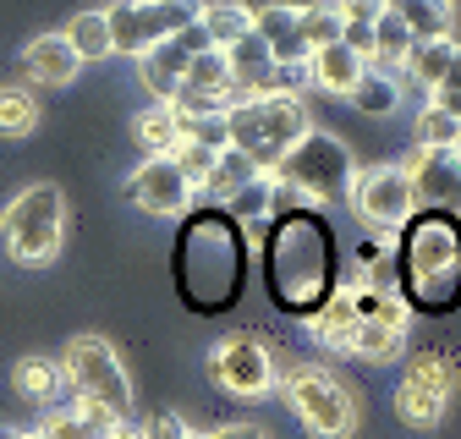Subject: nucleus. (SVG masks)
<instances>
[{"mask_svg": "<svg viewBox=\"0 0 461 439\" xmlns=\"http://www.w3.org/2000/svg\"><path fill=\"white\" fill-rule=\"evenodd\" d=\"M264 274H269V291L285 313L313 318L340 286V253H335V231L319 209H285L264 226Z\"/></svg>", "mask_w": 461, "mask_h": 439, "instance_id": "obj_1", "label": "nucleus"}, {"mask_svg": "<svg viewBox=\"0 0 461 439\" xmlns=\"http://www.w3.org/2000/svg\"><path fill=\"white\" fill-rule=\"evenodd\" d=\"M248 237L242 226H230L225 209L209 203L187 220V231L176 242V286L187 297L193 313H225L230 302L242 297V281H248Z\"/></svg>", "mask_w": 461, "mask_h": 439, "instance_id": "obj_2", "label": "nucleus"}, {"mask_svg": "<svg viewBox=\"0 0 461 439\" xmlns=\"http://www.w3.org/2000/svg\"><path fill=\"white\" fill-rule=\"evenodd\" d=\"M395 291L418 313H445L461 302V220L412 209L395 242Z\"/></svg>", "mask_w": 461, "mask_h": 439, "instance_id": "obj_3", "label": "nucleus"}, {"mask_svg": "<svg viewBox=\"0 0 461 439\" xmlns=\"http://www.w3.org/2000/svg\"><path fill=\"white\" fill-rule=\"evenodd\" d=\"M352 176H357L352 148H346L335 132L308 127L303 143H292V148L280 154V165H275L269 182H280L285 193H297L303 209H319V214H324L330 203H346V198H352Z\"/></svg>", "mask_w": 461, "mask_h": 439, "instance_id": "obj_4", "label": "nucleus"}, {"mask_svg": "<svg viewBox=\"0 0 461 439\" xmlns=\"http://www.w3.org/2000/svg\"><path fill=\"white\" fill-rule=\"evenodd\" d=\"M225 132H230V148H242L264 176H275L280 154L308 138V104L303 99H248L225 116Z\"/></svg>", "mask_w": 461, "mask_h": 439, "instance_id": "obj_5", "label": "nucleus"}, {"mask_svg": "<svg viewBox=\"0 0 461 439\" xmlns=\"http://www.w3.org/2000/svg\"><path fill=\"white\" fill-rule=\"evenodd\" d=\"M67 237V198L61 187H23L6 209H0V247H6L17 264H50L61 253Z\"/></svg>", "mask_w": 461, "mask_h": 439, "instance_id": "obj_6", "label": "nucleus"}, {"mask_svg": "<svg viewBox=\"0 0 461 439\" xmlns=\"http://www.w3.org/2000/svg\"><path fill=\"white\" fill-rule=\"evenodd\" d=\"M55 363H61V379L72 384L77 396H88V401L110 407L115 417H127V412H132V384H127V368H122V357H115V346H110L104 336H72V341H67V352L55 357Z\"/></svg>", "mask_w": 461, "mask_h": 439, "instance_id": "obj_7", "label": "nucleus"}, {"mask_svg": "<svg viewBox=\"0 0 461 439\" xmlns=\"http://www.w3.org/2000/svg\"><path fill=\"white\" fill-rule=\"evenodd\" d=\"M285 407L297 412V423L313 439H352V428H357V401L346 396V384L308 363L285 373Z\"/></svg>", "mask_w": 461, "mask_h": 439, "instance_id": "obj_8", "label": "nucleus"}, {"mask_svg": "<svg viewBox=\"0 0 461 439\" xmlns=\"http://www.w3.org/2000/svg\"><path fill=\"white\" fill-rule=\"evenodd\" d=\"M198 22V6H104V28H110V55H149L165 39H182Z\"/></svg>", "mask_w": 461, "mask_h": 439, "instance_id": "obj_9", "label": "nucleus"}, {"mask_svg": "<svg viewBox=\"0 0 461 439\" xmlns=\"http://www.w3.org/2000/svg\"><path fill=\"white\" fill-rule=\"evenodd\" d=\"M456 384H461V373H456L450 357L418 352V357H407V373H401V384H395V412L412 428H434L445 417L450 396H456Z\"/></svg>", "mask_w": 461, "mask_h": 439, "instance_id": "obj_10", "label": "nucleus"}, {"mask_svg": "<svg viewBox=\"0 0 461 439\" xmlns=\"http://www.w3.org/2000/svg\"><path fill=\"white\" fill-rule=\"evenodd\" d=\"M346 203H352L379 237H395L412 220V209H418L412 182L401 176V165H368V171H357L352 176V198H346Z\"/></svg>", "mask_w": 461, "mask_h": 439, "instance_id": "obj_11", "label": "nucleus"}, {"mask_svg": "<svg viewBox=\"0 0 461 439\" xmlns=\"http://www.w3.org/2000/svg\"><path fill=\"white\" fill-rule=\"evenodd\" d=\"M209 379L220 384V390L230 396H269L275 390V363H269V346L258 336H248V329H237V336H225L209 346Z\"/></svg>", "mask_w": 461, "mask_h": 439, "instance_id": "obj_12", "label": "nucleus"}, {"mask_svg": "<svg viewBox=\"0 0 461 439\" xmlns=\"http://www.w3.org/2000/svg\"><path fill=\"white\" fill-rule=\"evenodd\" d=\"M401 176L412 182L418 209L461 220V154L456 148H412L407 159H401Z\"/></svg>", "mask_w": 461, "mask_h": 439, "instance_id": "obj_13", "label": "nucleus"}, {"mask_svg": "<svg viewBox=\"0 0 461 439\" xmlns=\"http://www.w3.org/2000/svg\"><path fill=\"white\" fill-rule=\"evenodd\" d=\"M127 198H132L143 214L170 220V214H182V209L193 203V187H187V176L176 171V159H170V154H154V159H143L138 171L127 176Z\"/></svg>", "mask_w": 461, "mask_h": 439, "instance_id": "obj_14", "label": "nucleus"}, {"mask_svg": "<svg viewBox=\"0 0 461 439\" xmlns=\"http://www.w3.org/2000/svg\"><path fill=\"white\" fill-rule=\"evenodd\" d=\"M248 28L264 39V49L275 55V67H303L308 61L297 6H248Z\"/></svg>", "mask_w": 461, "mask_h": 439, "instance_id": "obj_15", "label": "nucleus"}, {"mask_svg": "<svg viewBox=\"0 0 461 439\" xmlns=\"http://www.w3.org/2000/svg\"><path fill=\"white\" fill-rule=\"evenodd\" d=\"M187 61H193L187 39H165V44H154L149 55H138V83H143L159 104H170V99H176V88H182V77H187Z\"/></svg>", "mask_w": 461, "mask_h": 439, "instance_id": "obj_16", "label": "nucleus"}, {"mask_svg": "<svg viewBox=\"0 0 461 439\" xmlns=\"http://www.w3.org/2000/svg\"><path fill=\"white\" fill-rule=\"evenodd\" d=\"M23 67H28V77L44 83V88H67V83H77V72H83V61L72 55V44H67L61 33H39V39H28Z\"/></svg>", "mask_w": 461, "mask_h": 439, "instance_id": "obj_17", "label": "nucleus"}, {"mask_svg": "<svg viewBox=\"0 0 461 439\" xmlns=\"http://www.w3.org/2000/svg\"><path fill=\"white\" fill-rule=\"evenodd\" d=\"M308 324V336L319 341V346H330V352H352V341H357V329H363V318L352 313V297L346 291H335L313 318H303Z\"/></svg>", "mask_w": 461, "mask_h": 439, "instance_id": "obj_18", "label": "nucleus"}, {"mask_svg": "<svg viewBox=\"0 0 461 439\" xmlns=\"http://www.w3.org/2000/svg\"><path fill=\"white\" fill-rule=\"evenodd\" d=\"M363 72H368V67H363L346 44H324V49H313V55H308V77H313V88L340 94V99L357 88V77H363Z\"/></svg>", "mask_w": 461, "mask_h": 439, "instance_id": "obj_19", "label": "nucleus"}, {"mask_svg": "<svg viewBox=\"0 0 461 439\" xmlns=\"http://www.w3.org/2000/svg\"><path fill=\"white\" fill-rule=\"evenodd\" d=\"M407 55H412V33H407V22H401L395 6H384V12L374 17V67H368V72L395 77L401 67H407Z\"/></svg>", "mask_w": 461, "mask_h": 439, "instance_id": "obj_20", "label": "nucleus"}, {"mask_svg": "<svg viewBox=\"0 0 461 439\" xmlns=\"http://www.w3.org/2000/svg\"><path fill=\"white\" fill-rule=\"evenodd\" d=\"M198 33H203V44L209 49H230L237 39H248L253 28H248V6H237V0H209V6H198Z\"/></svg>", "mask_w": 461, "mask_h": 439, "instance_id": "obj_21", "label": "nucleus"}, {"mask_svg": "<svg viewBox=\"0 0 461 439\" xmlns=\"http://www.w3.org/2000/svg\"><path fill=\"white\" fill-rule=\"evenodd\" d=\"M253 182H264V171L242 154V148H225V154H214V165H209V182H203V193L214 198V203H225L230 193H242V187H253Z\"/></svg>", "mask_w": 461, "mask_h": 439, "instance_id": "obj_22", "label": "nucleus"}, {"mask_svg": "<svg viewBox=\"0 0 461 439\" xmlns=\"http://www.w3.org/2000/svg\"><path fill=\"white\" fill-rule=\"evenodd\" d=\"M346 297H352V313L363 324H384V329H401L407 336V324H412V308L401 302L395 291H374V286H346Z\"/></svg>", "mask_w": 461, "mask_h": 439, "instance_id": "obj_23", "label": "nucleus"}, {"mask_svg": "<svg viewBox=\"0 0 461 439\" xmlns=\"http://www.w3.org/2000/svg\"><path fill=\"white\" fill-rule=\"evenodd\" d=\"M12 384H17V396L23 401H33V407H55V396H61V363H50V357H23L17 363V373H12Z\"/></svg>", "mask_w": 461, "mask_h": 439, "instance_id": "obj_24", "label": "nucleus"}, {"mask_svg": "<svg viewBox=\"0 0 461 439\" xmlns=\"http://www.w3.org/2000/svg\"><path fill=\"white\" fill-rule=\"evenodd\" d=\"M182 138H187V121L170 104H154V110H143V116H138V143L149 148V159L154 154H176Z\"/></svg>", "mask_w": 461, "mask_h": 439, "instance_id": "obj_25", "label": "nucleus"}, {"mask_svg": "<svg viewBox=\"0 0 461 439\" xmlns=\"http://www.w3.org/2000/svg\"><path fill=\"white\" fill-rule=\"evenodd\" d=\"M346 99H352V110H363V116L384 121V116H395V104H401V77H384V72H363V77H357V88L346 94Z\"/></svg>", "mask_w": 461, "mask_h": 439, "instance_id": "obj_26", "label": "nucleus"}, {"mask_svg": "<svg viewBox=\"0 0 461 439\" xmlns=\"http://www.w3.org/2000/svg\"><path fill=\"white\" fill-rule=\"evenodd\" d=\"M450 55H456V39H429V44H412V55H407V77L412 83H423L429 94L445 83V72H450Z\"/></svg>", "mask_w": 461, "mask_h": 439, "instance_id": "obj_27", "label": "nucleus"}, {"mask_svg": "<svg viewBox=\"0 0 461 439\" xmlns=\"http://www.w3.org/2000/svg\"><path fill=\"white\" fill-rule=\"evenodd\" d=\"M220 209H225L230 226H242V231L269 226V214H275V203H269V176H264V182H253V187H242V193H230Z\"/></svg>", "mask_w": 461, "mask_h": 439, "instance_id": "obj_28", "label": "nucleus"}, {"mask_svg": "<svg viewBox=\"0 0 461 439\" xmlns=\"http://www.w3.org/2000/svg\"><path fill=\"white\" fill-rule=\"evenodd\" d=\"M61 39L72 44L77 61H104V55H110V28H104V12H77V17L67 22V33H61Z\"/></svg>", "mask_w": 461, "mask_h": 439, "instance_id": "obj_29", "label": "nucleus"}, {"mask_svg": "<svg viewBox=\"0 0 461 439\" xmlns=\"http://www.w3.org/2000/svg\"><path fill=\"white\" fill-rule=\"evenodd\" d=\"M39 127V94L33 88H0V138H28Z\"/></svg>", "mask_w": 461, "mask_h": 439, "instance_id": "obj_30", "label": "nucleus"}, {"mask_svg": "<svg viewBox=\"0 0 461 439\" xmlns=\"http://www.w3.org/2000/svg\"><path fill=\"white\" fill-rule=\"evenodd\" d=\"M401 22H407L412 44H429V39H450V6H434V0H407L395 6Z\"/></svg>", "mask_w": 461, "mask_h": 439, "instance_id": "obj_31", "label": "nucleus"}, {"mask_svg": "<svg viewBox=\"0 0 461 439\" xmlns=\"http://www.w3.org/2000/svg\"><path fill=\"white\" fill-rule=\"evenodd\" d=\"M401 352H407V336L384 329V324H363L357 341H352V357H368V363H395Z\"/></svg>", "mask_w": 461, "mask_h": 439, "instance_id": "obj_32", "label": "nucleus"}, {"mask_svg": "<svg viewBox=\"0 0 461 439\" xmlns=\"http://www.w3.org/2000/svg\"><path fill=\"white\" fill-rule=\"evenodd\" d=\"M297 22H303L308 55L324 49V44H340V12H335V6H297Z\"/></svg>", "mask_w": 461, "mask_h": 439, "instance_id": "obj_33", "label": "nucleus"}, {"mask_svg": "<svg viewBox=\"0 0 461 439\" xmlns=\"http://www.w3.org/2000/svg\"><path fill=\"white\" fill-rule=\"evenodd\" d=\"M418 148H456V121L445 116V110H423L418 116Z\"/></svg>", "mask_w": 461, "mask_h": 439, "instance_id": "obj_34", "label": "nucleus"}, {"mask_svg": "<svg viewBox=\"0 0 461 439\" xmlns=\"http://www.w3.org/2000/svg\"><path fill=\"white\" fill-rule=\"evenodd\" d=\"M182 143H198V148H209V154H225V148H230L225 116H198V121H187V138H182Z\"/></svg>", "mask_w": 461, "mask_h": 439, "instance_id": "obj_35", "label": "nucleus"}, {"mask_svg": "<svg viewBox=\"0 0 461 439\" xmlns=\"http://www.w3.org/2000/svg\"><path fill=\"white\" fill-rule=\"evenodd\" d=\"M170 159H176V171L187 176V187H193V193L209 182V165H214V154H209V148H198V143H182V148L170 154Z\"/></svg>", "mask_w": 461, "mask_h": 439, "instance_id": "obj_36", "label": "nucleus"}, {"mask_svg": "<svg viewBox=\"0 0 461 439\" xmlns=\"http://www.w3.org/2000/svg\"><path fill=\"white\" fill-rule=\"evenodd\" d=\"M33 434H39V439H88V428L77 423V412H72V407H50V412H44V423H39Z\"/></svg>", "mask_w": 461, "mask_h": 439, "instance_id": "obj_37", "label": "nucleus"}, {"mask_svg": "<svg viewBox=\"0 0 461 439\" xmlns=\"http://www.w3.org/2000/svg\"><path fill=\"white\" fill-rule=\"evenodd\" d=\"M340 12V22H363V28H374V17L384 12L379 0H352V6H335Z\"/></svg>", "mask_w": 461, "mask_h": 439, "instance_id": "obj_38", "label": "nucleus"}, {"mask_svg": "<svg viewBox=\"0 0 461 439\" xmlns=\"http://www.w3.org/2000/svg\"><path fill=\"white\" fill-rule=\"evenodd\" d=\"M143 439H187V423L165 412V417H154V423L143 428Z\"/></svg>", "mask_w": 461, "mask_h": 439, "instance_id": "obj_39", "label": "nucleus"}, {"mask_svg": "<svg viewBox=\"0 0 461 439\" xmlns=\"http://www.w3.org/2000/svg\"><path fill=\"white\" fill-rule=\"evenodd\" d=\"M209 439H264V428H258V423H225V428H214Z\"/></svg>", "mask_w": 461, "mask_h": 439, "instance_id": "obj_40", "label": "nucleus"}, {"mask_svg": "<svg viewBox=\"0 0 461 439\" xmlns=\"http://www.w3.org/2000/svg\"><path fill=\"white\" fill-rule=\"evenodd\" d=\"M439 88L461 99V44H456V55H450V72H445V83H439Z\"/></svg>", "mask_w": 461, "mask_h": 439, "instance_id": "obj_41", "label": "nucleus"}, {"mask_svg": "<svg viewBox=\"0 0 461 439\" xmlns=\"http://www.w3.org/2000/svg\"><path fill=\"white\" fill-rule=\"evenodd\" d=\"M104 439H143V434H138V428H132V423H115V428H110V434H104Z\"/></svg>", "mask_w": 461, "mask_h": 439, "instance_id": "obj_42", "label": "nucleus"}, {"mask_svg": "<svg viewBox=\"0 0 461 439\" xmlns=\"http://www.w3.org/2000/svg\"><path fill=\"white\" fill-rule=\"evenodd\" d=\"M0 439H39V434H23V428H0Z\"/></svg>", "mask_w": 461, "mask_h": 439, "instance_id": "obj_43", "label": "nucleus"}, {"mask_svg": "<svg viewBox=\"0 0 461 439\" xmlns=\"http://www.w3.org/2000/svg\"><path fill=\"white\" fill-rule=\"evenodd\" d=\"M456 154H461V116H456Z\"/></svg>", "mask_w": 461, "mask_h": 439, "instance_id": "obj_44", "label": "nucleus"}, {"mask_svg": "<svg viewBox=\"0 0 461 439\" xmlns=\"http://www.w3.org/2000/svg\"><path fill=\"white\" fill-rule=\"evenodd\" d=\"M187 439H209V434H193V428H187Z\"/></svg>", "mask_w": 461, "mask_h": 439, "instance_id": "obj_45", "label": "nucleus"}]
</instances>
